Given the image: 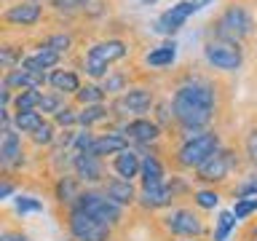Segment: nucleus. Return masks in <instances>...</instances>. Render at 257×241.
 Listing matches in <instances>:
<instances>
[{"label": "nucleus", "instance_id": "1", "mask_svg": "<svg viewBox=\"0 0 257 241\" xmlns=\"http://www.w3.org/2000/svg\"><path fill=\"white\" fill-rule=\"evenodd\" d=\"M169 99L174 107L177 132L169 137L172 148L185 137L220 126L222 112L230 104V83L222 72L212 70L204 62H185L169 78Z\"/></svg>", "mask_w": 257, "mask_h": 241}, {"label": "nucleus", "instance_id": "2", "mask_svg": "<svg viewBox=\"0 0 257 241\" xmlns=\"http://www.w3.org/2000/svg\"><path fill=\"white\" fill-rule=\"evenodd\" d=\"M206 35L225 38L246 46L257 40V11L249 0H222L214 16L206 22Z\"/></svg>", "mask_w": 257, "mask_h": 241}, {"label": "nucleus", "instance_id": "3", "mask_svg": "<svg viewBox=\"0 0 257 241\" xmlns=\"http://www.w3.org/2000/svg\"><path fill=\"white\" fill-rule=\"evenodd\" d=\"M222 134L220 129H206V132L190 134L182 142H177L172 150L166 153V164L172 166V172L185 174V172H196L201 164H206L217 150L222 148Z\"/></svg>", "mask_w": 257, "mask_h": 241}, {"label": "nucleus", "instance_id": "4", "mask_svg": "<svg viewBox=\"0 0 257 241\" xmlns=\"http://www.w3.org/2000/svg\"><path fill=\"white\" fill-rule=\"evenodd\" d=\"M246 169L244 153L236 145H222L206 164H201L193 172V182H198L201 188H228L233 180H238Z\"/></svg>", "mask_w": 257, "mask_h": 241}, {"label": "nucleus", "instance_id": "5", "mask_svg": "<svg viewBox=\"0 0 257 241\" xmlns=\"http://www.w3.org/2000/svg\"><path fill=\"white\" fill-rule=\"evenodd\" d=\"M48 24V6L32 0H8L0 11V35H38Z\"/></svg>", "mask_w": 257, "mask_h": 241}, {"label": "nucleus", "instance_id": "6", "mask_svg": "<svg viewBox=\"0 0 257 241\" xmlns=\"http://www.w3.org/2000/svg\"><path fill=\"white\" fill-rule=\"evenodd\" d=\"M156 225L161 228V233H164V238L190 241V238H206L209 236V225L204 220V214H201V209L182 206V204L161 212Z\"/></svg>", "mask_w": 257, "mask_h": 241}, {"label": "nucleus", "instance_id": "7", "mask_svg": "<svg viewBox=\"0 0 257 241\" xmlns=\"http://www.w3.org/2000/svg\"><path fill=\"white\" fill-rule=\"evenodd\" d=\"M161 99V91L153 80H145V83H134L132 88H126L123 94L112 96L110 99V110L115 115V124H126V120H134V118H145L150 112L153 115V107L156 102Z\"/></svg>", "mask_w": 257, "mask_h": 241}, {"label": "nucleus", "instance_id": "8", "mask_svg": "<svg viewBox=\"0 0 257 241\" xmlns=\"http://www.w3.org/2000/svg\"><path fill=\"white\" fill-rule=\"evenodd\" d=\"M201 56L212 70L222 72V75H233L244 67L246 62V46L233 43V40L225 38H214V35H204V43H201Z\"/></svg>", "mask_w": 257, "mask_h": 241}, {"label": "nucleus", "instance_id": "9", "mask_svg": "<svg viewBox=\"0 0 257 241\" xmlns=\"http://www.w3.org/2000/svg\"><path fill=\"white\" fill-rule=\"evenodd\" d=\"M64 228H67L70 241H115V228L104 225L80 206H67L64 209Z\"/></svg>", "mask_w": 257, "mask_h": 241}, {"label": "nucleus", "instance_id": "10", "mask_svg": "<svg viewBox=\"0 0 257 241\" xmlns=\"http://www.w3.org/2000/svg\"><path fill=\"white\" fill-rule=\"evenodd\" d=\"M75 206H80L83 212H88L91 217L102 220L104 225H110V228H115V230H120L126 222V206H120L112 198H107V193L102 188H86L80 193Z\"/></svg>", "mask_w": 257, "mask_h": 241}, {"label": "nucleus", "instance_id": "11", "mask_svg": "<svg viewBox=\"0 0 257 241\" xmlns=\"http://www.w3.org/2000/svg\"><path fill=\"white\" fill-rule=\"evenodd\" d=\"M209 3H214V0H180L177 6L166 8V11L156 19V32H161V35H177V32L185 27V22Z\"/></svg>", "mask_w": 257, "mask_h": 241}, {"label": "nucleus", "instance_id": "12", "mask_svg": "<svg viewBox=\"0 0 257 241\" xmlns=\"http://www.w3.org/2000/svg\"><path fill=\"white\" fill-rule=\"evenodd\" d=\"M118 132H123V137L134 145V148H153V145H161L166 140L164 129L153 120V115L126 120V124L118 126Z\"/></svg>", "mask_w": 257, "mask_h": 241}, {"label": "nucleus", "instance_id": "13", "mask_svg": "<svg viewBox=\"0 0 257 241\" xmlns=\"http://www.w3.org/2000/svg\"><path fill=\"white\" fill-rule=\"evenodd\" d=\"M107 164L104 158L94 156V153H75L72 158V174L78 177L86 188H102L107 182Z\"/></svg>", "mask_w": 257, "mask_h": 241}, {"label": "nucleus", "instance_id": "14", "mask_svg": "<svg viewBox=\"0 0 257 241\" xmlns=\"http://www.w3.org/2000/svg\"><path fill=\"white\" fill-rule=\"evenodd\" d=\"M27 164V150H24V137L16 129H3V140H0V169L8 174H16Z\"/></svg>", "mask_w": 257, "mask_h": 241}, {"label": "nucleus", "instance_id": "15", "mask_svg": "<svg viewBox=\"0 0 257 241\" xmlns=\"http://www.w3.org/2000/svg\"><path fill=\"white\" fill-rule=\"evenodd\" d=\"M107 166H110V172L115 177L134 182V180H140V174H142V153L132 145V148L115 153V156L107 161Z\"/></svg>", "mask_w": 257, "mask_h": 241}, {"label": "nucleus", "instance_id": "16", "mask_svg": "<svg viewBox=\"0 0 257 241\" xmlns=\"http://www.w3.org/2000/svg\"><path fill=\"white\" fill-rule=\"evenodd\" d=\"M27 54H30L27 35H0V67H3V72L19 67Z\"/></svg>", "mask_w": 257, "mask_h": 241}, {"label": "nucleus", "instance_id": "17", "mask_svg": "<svg viewBox=\"0 0 257 241\" xmlns=\"http://www.w3.org/2000/svg\"><path fill=\"white\" fill-rule=\"evenodd\" d=\"M83 190H86V185L80 182L72 172L54 177V185H51V196H54V201H56L59 206H64V209H67V206H75Z\"/></svg>", "mask_w": 257, "mask_h": 241}, {"label": "nucleus", "instance_id": "18", "mask_svg": "<svg viewBox=\"0 0 257 241\" xmlns=\"http://www.w3.org/2000/svg\"><path fill=\"white\" fill-rule=\"evenodd\" d=\"M3 86L14 88V91H27V88L43 91V88H48V72H32L24 67H14V70L3 72Z\"/></svg>", "mask_w": 257, "mask_h": 241}, {"label": "nucleus", "instance_id": "19", "mask_svg": "<svg viewBox=\"0 0 257 241\" xmlns=\"http://www.w3.org/2000/svg\"><path fill=\"white\" fill-rule=\"evenodd\" d=\"M80 86H83V78H80V72L75 67H70L67 62L48 72V88H54V91L70 96V99L80 91Z\"/></svg>", "mask_w": 257, "mask_h": 241}, {"label": "nucleus", "instance_id": "20", "mask_svg": "<svg viewBox=\"0 0 257 241\" xmlns=\"http://www.w3.org/2000/svg\"><path fill=\"white\" fill-rule=\"evenodd\" d=\"M126 148H132V142L123 137V132H118V129H110V132H102V134H96V140L91 145V150L88 153H94V156H99L104 161H110L115 153L120 150H126Z\"/></svg>", "mask_w": 257, "mask_h": 241}, {"label": "nucleus", "instance_id": "21", "mask_svg": "<svg viewBox=\"0 0 257 241\" xmlns=\"http://www.w3.org/2000/svg\"><path fill=\"white\" fill-rule=\"evenodd\" d=\"M102 190L107 193V198H112L120 206H137V198H140V190L134 188V182L120 180V177H107V182L102 185Z\"/></svg>", "mask_w": 257, "mask_h": 241}, {"label": "nucleus", "instance_id": "22", "mask_svg": "<svg viewBox=\"0 0 257 241\" xmlns=\"http://www.w3.org/2000/svg\"><path fill=\"white\" fill-rule=\"evenodd\" d=\"M64 64V56H59L51 48H30V54L24 56V62L19 67L24 70H32V72H51L54 67Z\"/></svg>", "mask_w": 257, "mask_h": 241}, {"label": "nucleus", "instance_id": "23", "mask_svg": "<svg viewBox=\"0 0 257 241\" xmlns=\"http://www.w3.org/2000/svg\"><path fill=\"white\" fill-rule=\"evenodd\" d=\"M177 59V43L174 40H166V43H161V46H150L148 51L142 54V64L145 67H172Z\"/></svg>", "mask_w": 257, "mask_h": 241}, {"label": "nucleus", "instance_id": "24", "mask_svg": "<svg viewBox=\"0 0 257 241\" xmlns=\"http://www.w3.org/2000/svg\"><path fill=\"white\" fill-rule=\"evenodd\" d=\"M238 148H241V153H244L246 166H249V169H257V115L244 126Z\"/></svg>", "mask_w": 257, "mask_h": 241}, {"label": "nucleus", "instance_id": "25", "mask_svg": "<svg viewBox=\"0 0 257 241\" xmlns=\"http://www.w3.org/2000/svg\"><path fill=\"white\" fill-rule=\"evenodd\" d=\"M43 120H46V115L40 110H19V112H14V129L22 137L35 134L38 129L43 126Z\"/></svg>", "mask_w": 257, "mask_h": 241}, {"label": "nucleus", "instance_id": "26", "mask_svg": "<svg viewBox=\"0 0 257 241\" xmlns=\"http://www.w3.org/2000/svg\"><path fill=\"white\" fill-rule=\"evenodd\" d=\"M72 102H75L78 107H88V104H104V102H110V99H107V94H104V88L99 83L86 80V83L80 86V91L72 96Z\"/></svg>", "mask_w": 257, "mask_h": 241}, {"label": "nucleus", "instance_id": "27", "mask_svg": "<svg viewBox=\"0 0 257 241\" xmlns=\"http://www.w3.org/2000/svg\"><path fill=\"white\" fill-rule=\"evenodd\" d=\"M56 137H59V126H56L51 118H46V120H43V126H40L35 134H30L27 140H30L32 148H38V150H48V148H54Z\"/></svg>", "mask_w": 257, "mask_h": 241}, {"label": "nucleus", "instance_id": "28", "mask_svg": "<svg viewBox=\"0 0 257 241\" xmlns=\"http://www.w3.org/2000/svg\"><path fill=\"white\" fill-rule=\"evenodd\" d=\"M230 196L233 198H254L257 196V169H252V172H244L236 180V185L230 188Z\"/></svg>", "mask_w": 257, "mask_h": 241}, {"label": "nucleus", "instance_id": "29", "mask_svg": "<svg viewBox=\"0 0 257 241\" xmlns=\"http://www.w3.org/2000/svg\"><path fill=\"white\" fill-rule=\"evenodd\" d=\"M220 196H222L220 188H198L193 193V206L201 209V212H212L220 204Z\"/></svg>", "mask_w": 257, "mask_h": 241}, {"label": "nucleus", "instance_id": "30", "mask_svg": "<svg viewBox=\"0 0 257 241\" xmlns=\"http://www.w3.org/2000/svg\"><path fill=\"white\" fill-rule=\"evenodd\" d=\"M64 104H67V96H64V94H59V91H54V88H48V91H46V88H43V96H40V112H43V115L48 118V115H56V112H59L62 107H64Z\"/></svg>", "mask_w": 257, "mask_h": 241}, {"label": "nucleus", "instance_id": "31", "mask_svg": "<svg viewBox=\"0 0 257 241\" xmlns=\"http://www.w3.org/2000/svg\"><path fill=\"white\" fill-rule=\"evenodd\" d=\"M236 214L233 212H220V217L214 220V230H212V241H228L230 233L236 230Z\"/></svg>", "mask_w": 257, "mask_h": 241}, {"label": "nucleus", "instance_id": "32", "mask_svg": "<svg viewBox=\"0 0 257 241\" xmlns=\"http://www.w3.org/2000/svg\"><path fill=\"white\" fill-rule=\"evenodd\" d=\"M40 96H43V91H38V88L16 91L11 110H14V112H19V110H38V107H40Z\"/></svg>", "mask_w": 257, "mask_h": 241}, {"label": "nucleus", "instance_id": "33", "mask_svg": "<svg viewBox=\"0 0 257 241\" xmlns=\"http://www.w3.org/2000/svg\"><path fill=\"white\" fill-rule=\"evenodd\" d=\"M78 118H80V107H78L75 102H67L51 120H54L59 129H75V126H78Z\"/></svg>", "mask_w": 257, "mask_h": 241}, {"label": "nucleus", "instance_id": "34", "mask_svg": "<svg viewBox=\"0 0 257 241\" xmlns=\"http://www.w3.org/2000/svg\"><path fill=\"white\" fill-rule=\"evenodd\" d=\"M14 209H16V214H32V212H43V201L40 198H35V196H16V201H14Z\"/></svg>", "mask_w": 257, "mask_h": 241}, {"label": "nucleus", "instance_id": "35", "mask_svg": "<svg viewBox=\"0 0 257 241\" xmlns=\"http://www.w3.org/2000/svg\"><path fill=\"white\" fill-rule=\"evenodd\" d=\"M236 214V220H249V217L257 214V196L254 198H236V204L230 209Z\"/></svg>", "mask_w": 257, "mask_h": 241}, {"label": "nucleus", "instance_id": "36", "mask_svg": "<svg viewBox=\"0 0 257 241\" xmlns=\"http://www.w3.org/2000/svg\"><path fill=\"white\" fill-rule=\"evenodd\" d=\"M0 241H32L22 228H14V225H3L0 230Z\"/></svg>", "mask_w": 257, "mask_h": 241}, {"label": "nucleus", "instance_id": "37", "mask_svg": "<svg viewBox=\"0 0 257 241\" xmlns=\"http://www.w3.org/2000/svg\"><path fill=\"white\" fill-rule=\"evenodd\" d=\"M241 241H257V222H249L244 233H241Z\"/></svg>", "mask_w": 257, "mask_h": 241}, {"label": "nucleus", "instance_id": "38", "mask_svg": "<svg viewBox=\"0 0 257 241\" xmlns=\"http://www.w3.org/2000/svg\"><path fill=\"white\" fill-rule=\"evenodd\" d=\"M3 3H8V0H3ZM32 3H51V0H32Z\"/></svg>", "mask_w": 257, "mask_h": 241}, {"label": "nucleus", "instance_id": "39", "mask_svg": "<svg viewBox=\"0 0 257 241\" xmlns=\"http://www.w3.org/2000/svg\"><path fill=\"white\" fill-rule=\"evenodd\" d=\"M249 3H252V6H254V11H257V0H249Z\"/></svg>", "mask_w": 257, "mask_h": 241}, {"label": "nucleus", "instance_id": "40", "mask_svg": "<svg viewBox=\"0 0 257 241\" xmlns=\"http://www.w3.org/2000/svg\"><path fill=\"white\" fill-rule=\"evenodd\" d=\"M190 241H201V238H190Z\"/></svg>", "mask_w": 257, "mask_h": 241}]
</instances>
